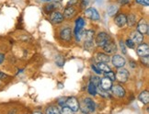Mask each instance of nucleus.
I'll return each instance as SVG.
<instances>
[{
  "label": "nucleus",
  "instance_id": "obj_1",
  "mask_svg": "<svg viewBox=\"0 0 149 114\" xmlns=\"http://www.w3.org/2000/svg\"><path fill=\"white\" fill-rule=\"evenodd\" d=\"M111 36L106 32H100L96 37V44L98 47L103 48L105 45L111 41Z\"/></svg>",
  "mask_w": 149,
  "mask_h": 114
},
{
  "label": "nucleus",
  "instance_id": "obj_2",
  "mask_svg": "<svg viewBox=\"0 0 149 114\" xmlns=\"http://www.w3.org/2000/svg\"><path fill=\"white\" fill-rule=\"evenodd\" d=\"M95 102L89 99V98H87L84 99V106L83 108H81V111L83 112V114H88L89 112H94L95 111Z\"/></svg>",
  "mask_w": 149,
  "mask_h": 114
},
{
  "label": "nucleus",
  "instance_id": "obj_3",
  "mask_svg": "<svg viewBox=\"0 0 149 114\" xmlns=\"http://www.w3.org/2000/svg\"><path fill=\"white\" fill-rule=\"evenodd\" d=\"M116 80L120 83H125L129 78V72L125 68H118V71L115 74Z\"/></svg>",
  "mask_w": 149,
  "mask_h": 114
},
{
  "label": "nucleus",
  "instance_id": "obj_4",
  "mask_svg": "<svg viewBox=\"0 0 149 114\" xmlns=\"http://www.w3.org/2000/svg\"><path fill=\"white\" fill-rule=\"evenodd\" d=\"M85 26V20L83 18H81V17H79L78 19H77L76 20V26H74V35H76L77 37V41H80V33H81L83 28Z\"/></svg>",
  "mask_w": 149,
  "mask_h": 114
},
{
  "label": "nucleus",
  "instance_id": "obj_5",
  "mask_svg": "<svg viewBox=\"0 0 149 114\" xmlns=\"http://www.w3.org/2000/svg\"><path fill=\"white\" fill-rule=\"evenodd\" d=\"M65 105L67 107H69L74 112L78 111L79 109H80L79 102H78L77 99L74 98V97H70V98H67L66 102H65Z\"/></svg>",
  "mask_w": 149,
  "mask_h": 114
},
{
  "label": "nucleus",
  "instance_id": "obj_6",
  "mask_svg": "<svg viewBox=\"0 0 149 114\" xmlns=\"http://www.w3.org/2000/svg\"><path fill=\"white\" fill-rule=\"evenodd\" d=\"M111 63H112V65L117 67V68H122L125 65V58L124 57H123L122 55H120V54H114L112 56V58L111 59Z\"/></svg>",
  "mask_w": 149,
  "mask_h": 114
},
{
  "label": "nucleus",
  "instance_id": "obj_7",
  "mask_svg": "<svg viewBox=\"0 0 149 114\" xmlns=\"http://www.w3.org/2000/svg\"><path fill=\"white\" fill-rule=\"evenodd\" d=\"M60 38L65 42H69L71 41L72 39V30L71 28L69 27H65V28H63L62 30L60 31Z\"/></svg>",
  "mask_w": 149,
  "mask_h": 114
},
{
  "label": "nucleus",
  "instance_id": "obj_8",
  "mask_svg": "<svg viewBox=\"0 0 149 114\" xmlns=\"http://www.w3.org/2000/svg\"><path fill=\"white\" fill-rule=\"evenodd\" d=\"M51 21L53 22L54 24H61L63 21H64V15H63L59 11H54V12L51 13Z\"/></svg>",
  "mask_w": 149,
  "mask_h": 114
},
{
  "label": "nucleus",
  "instance_id": "obj_9",
  "mask_svg": "<svg viewBox=\"0 0 149 114\" xmlns=\"http://www.w3.org/2000/svg\"><path fill=\"white\" fill-rule=\"evenodd\" d=\"M85 15L87 18L92 19V20H99L100 19V14L98 12V10L94 8H89L88 9H86Z\"/></svg>",
  "mask_w": 149,
  "mask_h": 114
},
{
  "label": "nucleus",
  "instance_id": "obj_10",
  "mask_svg": "<svg viewBox=\"0 0 149 114\" xmlns=\"http://www.w3.org/2000/svg\"><path fill=\"white\" fill-rule=\"evenodd\" d=\"M94 37H95V31L93 30L82 31L81 33H80V39H83L85 42L93 41Z\"/></svg>",
  "mask_w": 149,
  "mask_h": 114
},
{
  "label": "nucleus",
  "instance_id": "obj_11",
  "mask_svg": "<svg viewBox=\"0 0 149 114\" xmlns=\"http://www.w3.org/2000/svg\"><path fill=\"white\" fill-rule=\"evenodd\" d=\"M136 54L138 56H147L149 54V45L147 43H142L139 44L136 49Z\"/></svg>",
  "mask_w": 149,
  "mask_h": 114
},
{
  "label": "nucleus",
  "instance_id": "obj_12",
  "mask_svg": "<svg viewBox=\"0 0 149 114\" xmlns=\"http://www.w3.org/2000/svg\"><path fill=\"white\" fill-rule=\"evenodd\" d=\"M111 92L114 96H116L117 98H123L125 96V89L120 85H115L111 87Z\"/></svg>",
  "mask_w": 149,
  "mask_h": 114
},
{
  "label": "nucleus",
  "instance_id": "obj_13",
  "mask_svg": "<svg viewBox=\"0 0 149 114\" xmlns=\"http://www.w3.org/2000/svg\"><path fill=\"white\" fill-rule=\"evenodd\" d=\"M148 30H149V27H148L147 21L144 19H140L138 24H137V31H138L140 33H142L143 35H145V34L148 33Z\"/></svg>",
  "mask_w": 149,
  "mask_h": 114
},
{
  "label": "nucleus",
  "instance_id": "obj_14",
  "mask_svg": "<svg viewBox=\"0 0 149 114\" xmlns=\"http://www.w3.org/2000/svg\"><path fill=\"white\" fill-rule=\"evenodd\" d=\"M103 50H104V52L107 54H114L117 51V45L112 41V40H111V41L109 42L104 47H103Z\"/></svg>",
  "mask_w": 149,
  "mask_h": 114
},
{
  "label": "nucleus",
  "instance_id": "obj_15",
  "mask_svg": "<svg viewBox=\"0 0 149 114\" xmlns=\"http://www.w3.org/2000/svg\"><path fill=\"white\" fill-rule=\"evenodd\" d=\"M130 39L134 42V44H140L142 43L143 40H144V35H143L142 33H140L138 31H135L131 33Z\"/></svg>",
  "mask_w": 149,
  "mask_h": 114
},
{
  "label": "nucleus",
  "instance_id": "obj_16",
  "mask_svg": "<svg viewBox=\"0 0 149 114\" xmlns=\"http://www.w3.org/2000/svg\"><path fill=\"white\" fill-rule=\"evenodd\" d=\"M100 86L101 87L102 90L108 91V90H110L111 88V87H112V81L111 80V79H109L108 77L105 76L100 80Z\"/></svg>",
  "mask_w": 149,
  "mask_h": 114
},
{
  "label": "nucleus",
  "instance_id": "obj_17",
  "mask_svg": "<svg viewBox=\"0 0 149 114\" xmlns=\"http://www.w3.org/2000/svg\"><path fill=\"white\" fill-rule=\"evenodd\" d=\"M77 13V9L74 8L73 6H67V7L65 8L64 10V18H66V19H71L73 17L76 15Z\"/></svg>",
  "mask_w": 149,
  "mask_h": 114
},
{
  "label": "nucleus",
  "instance_id": "obj_18",
  "mask_svg": "<svg viewBox=\"0 0 149 114\" xmlns=\"http://www.w3.org/2000/svg\"><path fill=\"white\" fill-rule=\"evenodd\" d=\"M126 16L125 14H119L116 16L115 19H114V22H115V24L120 27V28H123L126 25Z\"/></svg>",
  "mask_w": 149,
  "mask_h": 114
},
{
  "label": "nucleus",
  "instance_id": "obj_19",
  "mask_svg": "<svg viewBox=\"0 0 149 114\" xmlns=\"http://www.w3.org/2000/svg\"><path fill=\"white\" fill-rule=\"evenodd\" d=\"M96 59L98 61V63H104V64H108V63L111 61L110 56L107 54H103V53H100L97 54Z\"/></svg>",
  "mask_w": 149,
  "mask_h": 114
},
{
  "label": "nucleus",
  "instance_id": "obj_20",
  "mask_svg": "<svg viewBox=\"0 0 149 114\" xmlns=\"http://www.w3.org/2000/svg\"><path fill=\"white\" fill-rule=\"evenodd\" d=\"M138 99H139V100L142 102V103H144L146 105L148 104V102H149V93H148V91L147 90L142 91V92L138 96Z\"/></svg>",
  "mask_w": 149,
  "mask_h": 114
},
{
  "label": "nucleus",
  "instance_id": "obj_21",
  "mask_svg": "<svg viewBox=\"0 0 149 114\" xmlns=\"http://www.w3.org/2000/svg\"><path fill=\"white\" fill-rule=\"evenodd\" d=\"M56 8H57V3L56 2H54V3H49V4H47L44 7V10H45V12H46L47 14L54 12V11L56 10Z\"/></svg>",
  "mask_w": 149,
  "mask_h": 114
},
{
  "label": "nucleus",
  "instance_id": "obj_22",
  "mask_svg": "<svg viewBox=\"0 0 149 114\" xmlns=\"http://www.w3.org/2000/svg\"><path fill=\"white\" fill-rule=\"evenodd\" d=\"M126 24H128L130 27H133L136 24V17L134 14H130L128 17H126Z\"/></svg>",
  "mask_w": 149,
  "mask_h": 114
},
{
  "label": "nucleus",
  "instance_id": "obj_23",
  "mask_svg": "<svg viewBox=\"0 0 149 114\" xmlns=\"http://www.w3.org/2000/svg\"><path fill=\"white\" fill-rule=\"evenodd\" d=\"M45 114H61L60 110L56 106H49L45 110Z\"/></svg>",
  "mask_w": 149,
  "mask_h": 114
},
{
  "label": "nucleus",
  "instance_id": "obj_24",
  "mask_svg": "<svg viewBox=\"0 0 149 114\" xmlns=\"http://www.w3.org/2000/svg\"><path fill=\"white\" fill-rule=\"evenodd\" d=\"M118 11H119V8L116 7L115 5H111L110 7L108 8V9H107L108 15H109V16H111V17H112V16H114V15H116Z\"/></svg>",
  "mask_w": 149,
  "mask_h": 114
},
{
  "label": "nucleus",
  "instance_id": "obj_25",
  "mask_svg": "<svg viewBox=\"0 0 149 114\" xmlns=\"http://www.w3.org/2000/svg\"><path fill=\"white\" fill-rule=\"evenodd\" d=\"M97 67L99 68V70L100 72L107 73L109 71H111V67L109 66L107 64H104V63H98V65H97Z\"/></svg>",
  "mask_w": 149,
  "mask_h": 114
},
{
  "label": "nucleus",
  "instance_id": "obj_26",
  "mask_svg": "<svg viewBox=\"0 0 149 114\" xmlns=\"http://www.w3.org/2000/svg\"><path fill=\"white\" fill-rule=\"evenodd\" d=\"M88 92H89L90 95H92V96H96L97 93H98V92H97V87L91 82L88 85Z\"/></svg>",
  "mask_w": 149,
  "mask_h": 114
},
{
  "label": "nucleus",
  "instance_id": "obj_27",
  "mask_svg": "<svg viewBox=\"0 0 149 114\" xmlns=\"http://www.w3.org/2000/svg\"><path fill=\"white\" fill-rule=\"evenodd\" d=\"M60 112H61V114H74V111L67 106H63Z\"/></svg>",
  "mask_w": 149,
  "mask_h": 114
},
{
  "label": "nucleus",
  "instance_id": "obj_28",
  "mask_svg": "<svg viewBox=\"0 0 149 114\" xmlns=\"http://www.w3.org/2000/svg\"><path fill=\"white\" fill-rule=\"evenodd\" d=\"M105 76L108 77L109 79H111L112 82L115 81V79H116V77H115V73H114L113 71H111V70L107 72V73H105Z\"/></svg>",
  "mask_w": 149,
  "mask_h": 114
},
{
  "label": "nucleus",
  "instance_id": "obj_29",
  "mask_svg": "<svg viewBox=\"0 0 149 114\" xmlns=\"http://www.w3.org/2000/svg\"><path fill=\"white\" fill-rule=\"evenodd\" d=\"M90 82L93 83L96 87H98V86H100V78L99 76H92L90 79Z\"/></svg>",
  "mask_w": 149,
  "mask_h": 114
},
{
  "label": "nucleus",
  "instance_id": "obj_30",
  "mask_svg": "<svg viewBox=\"0 0 149 114\" xmlns=\"http://www.w3.org/2000/svg\"><path fill=\"white\" fill-rule=\"evenodd\" d=\"M125 46L126 47H128V48H131V49H134L135 47V44L134 43V42L132 41L131 39H128V40H126V42H125Z\"/></svg>",
  "mask_w": 149,
  "mask_h": 114
},
{
  "label": "nucleus",
  "instance_id": "obj_31",
  "mask_svg": "<svg viewBox=\"0 0 149 114\" xmlns=\"http://www.w3.org/2000/svg\"><path fill=\"white\" fill-rule=\"evenodd\" d=\"M141 62H142V64L143 65H148V63H149V59H148V55L147 56H143L141 57Z\"/></svg>",
  "mask_w": 149,
  "mask_h": 114
},
{
  "label": "nucleus",
  "instance_id": "obj_32",
  "mask_svg": "<svg viewBox=\"0 0 149 114\" xmlns=\"http://www.w3.org/2000/svg\"><path fill=\"white\" fill-rule=\"evenodd\" d=\"M136 3H138L142 6H146V7H148L149 5V0H135Z\"/></svg>",
  "mask_w": 149,
  "mask_h": 114
},
{
  "label": "nucleus",
  "instance_id": "obj_33",
  "mask_svg": "<svg viewBox=\"0 0 149 114\" xmlns=\"http://www.w3.org/2000/svg\"><path fill=\"white\" fill-rule=\"evenodd\" d=\"M88 3H89V0H81L80 7H81V8H86L88 7Z\"/></svg>",
  "mask_w": 149,
  "mask_h": 114
},
{
  "label": "nucleus",
  "instance_id": "obj_34",
  "mask_svg": "<svg viewBox=\"0 0 149 114\" xmlns=\"http://www.w3.org/2000/svg\"><path fill=\"white\" fill-rule=\"evenodd\" d=\"M120 47H121V50H122V52L124 54H126V46H125V44H124V42H123V41H121L120 42Z\"/></svg>",
  "mask_w": 149,
  "mask_h": 114
},
{
  "label": "nucleus",
  "instance_id": "obj_35",
  "mask_svg": "<svg viewBox=\"0 0 149 114\" xmlns=\"http://www.w3.org/2000/svg\"><path fill=\"white\" fill-rule=\"evenodd\" d=\"M66 99H67V98H61V99H58V104L60 105V106H65V102H66Z\"/></svg>",
  "mask_w": 149,
  "mask_h": 114
},
{
  "label": "nucleus",
  "instance_id": "obj_36",
  "mask_svg": "<svg viewBox=\"0 0 149 114\" xmlns=\"http://www.w3.org/2000/svg\"><path fill=\"white\" fill-rule=\"evenodd\" d=\"M91 68H92V70H93V71H95V73H96V74H99V75H100V74H101V72L99 70V68L97 67V65H91Z\"/></svg>",
  "mask_w": 149,
  "mask_h": 114
},
{
  "label": "nucleus",
  "instance_id": "obj_37",
  "mask_svg": "<svg viewBox=\"0 0 149 114\" xmlns=\"http://www.w3.org/2000/svg\"><path fill=\"white\" fill-rule=\"evenodd\" d=\"M118 2H119L120 4H121V5L124 6V5L129 4V3H130V0H118Z\"/></svg>",
  "mask_w": 149,
  "mask_h": 114
},
{
  "label": "nucleus",
  "instance_id": "obj_38",
  "mask_svg": "<svg viewBox=\"0 0 149 114\" xmlns=\"http://www.w3.org/2000/svg\"><path fill=\"white\" fill-rule=\"evenodd\" d=\"M77 3V0H68L67 2V6H74Z\"/></svg>",
  "mask_w": 149,
  "mask_h": 114
},
{
  "label": "nucleus",
  "instance_id": "obj_39",
  "mask_svg": "<svg viewBox=\"0 0 149 114\" xmlns=\"http://www.w3.org/2000/svg\"><path fill=\"white\" fill-rule=\"evenodd\" d=\"M6 78H8V75H6L5 73L0 71V80H3V79H6Z\"/></svg>",
  "mask_w": 149,
  "mask_h": 114
},
{
  "label": "nucleus",
  "instance_id": "obj_40",
  "mask_svg": "<svg viewBox=\"0 0 149 114\" xmlns=\"http://www.w3.org/2000/svg\"><path fill=\"white\" fill-rule=\"evenodd\" d=\"M4 60H5V55L0 53V65H1L2 63L4 62Z\"/></svg>",
  "mask_w": 149,
  "mask_h": 114
},
{
  "label": "nucleus",
  "instance_id": "obj_41",
  "mask_svg": "<svg viewBox=\"0 0 149 114\" xmlns=\"http://www.w3.org/2000/svg\"><path fill=\"white\" fill-rule=\"evenodd\" d=\"M131 65H132V67H133V68H134V67H135V64H134V62H131Z\"/></svg>",
  "mask_w": 149,
  "mask_h": 114
},
{
  "label": "nucleus",
  "instance_id": "obj_42",
  "mask_svg": "<svg viewBox=\"0 0 149 114\" xmlns=\"http://www.w3.org/2000/svg\"><path fill=\"white\" fill-rule=\"evenodd\" d=\"M33 114H42V112H40V111H36V112H34Z\"/></svg>",
  "mask_w": 149,
  "mask_h": 114
},
{
  "label": "nucleus",
  "instance_id": "obj_43",
  "mask_svg": "<svg viewBox=\"0 0 149 114\" xmlns=\"http://www.w3.org/2000/svg\"><path fill=\"white\" fill-rule=\"evenodd\" d=\"M54 2H56V3H59V2H61V1H62V0H54Z\"/></svg>",
  "mask_w": 149,
  "mask_h": 114
},
{
  "label": "nucleus",
  "instance_id": "obj_44",
  "mask_svg": "<svg viewBox=\"0 0 149 114\" xmlns=\"http://www.w3.org/2000/svg\"><path fill=\"white\" fill-rule=\"evenodd\" d=\"M43 1H45V2H51L52 0H43Z\"/></svg>",
  "mask_w": 149,
  "mask_h": 114
},
{
  "label": "nucleus",
  "instance_id": "obj_45",
  "mask_svg": "<svg viewBox=\"0 0 149 114\" xmlns=\"http://www.w3.org/2000/svg\"><path fill=\"white\" fill-rule=\"evenodd\" d=\"M9 114H12V113H9Z\"/></svg>",
  "mask_w": 149,
  "mask_h": 114
}]
</instances>
